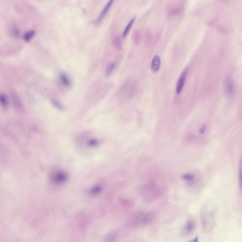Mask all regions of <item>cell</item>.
Listing matches in <instances>:
<instances>
[{
    "label": "cell",
    "instance_id": "obj_1",
    "mask_svg": "<svg viewBox=\"0 0 242 242\" xmlns=\"http://www.w3.org/2000/svg\"><path fill=\"white\" fill-rule=\"evenodd\" d=\"M200 219L203 230L206 233L212 232L216 223V211L214 208L209 204H205L201 209Z\"/></svg>",
    "mask_w": 242,
    "mask_h": 242
},
{
    "label": "cell",
    "instance_id": "obj_2",
    "mask_svg": "<svg viewBox=\"0 0 242 242\" xmlns=\"http://www.w3.org/2000/svg\"><path fill=\"white\" fill-rule=\"evenodd\" d=\"M162 187L155 180H150L143 188V195L144 199L149 203L157 200L161 196Z\"/></svg>",
    "mask_w": 242,
    "mask_h": 242
},
{
    "label": "cell",
    "instance_id": "obj_3",
    "mask_svg": "<svg viewBox=\"0 0 242 242\" xmlns=\"http://www.w3.org/2000/svg\"><path fill=\"white\" fill-rule=\"evenodd\" d=\"M155 220L154 214L151 212H140L134 215L132 219V226L134 228L147 227L152 224Z\"/></svg>",
    "mask_w": 242,
    "mask_h": 242
},
{
    "label": "cell",
    "instance_id": "obj_4",
    "mask_svg": "<svg viewBox=\"0 0 242 242\" xmlns=\"http://www.w3.org/2000/svg\"><path fill=\"white\" fill-rule=\"evenodd\" d=\"M188 68L186 67L183 70L179 76V79L176 83V88L175 91L177 94L179 95L182 92L184 83H185V79L187 77V73H188Z\"/></svg>",
    "mask_w": 242,
    "mask_h": 242
},
{
    "label": "cell",
    "instance_id": "obj_5",
    "mask_svg": "<svg viewBox=\"0 0 242 242\" xmlns=\"http://www.w3.org/2000/svg\"><path fill=\"white\" fill-rule=\"evenodd\" d=\"M114 1L115 0H109V2L107 3L96 21V23L99 24L102 22L104 18L107 14V13H108V11L110 10Z\"/></svg>",
    "mask_w": 242,
    "mask_h": 242
},
{
    "label": "cell",
    "instance_id": "obj_6",
    "mask_svg": "<svg viewBox=\"0 0 242 242\" xmlns=\"http://www.w3.org/2000/svg\"><path fill=\"white\" fill-rule=\"evenodd\" d=\"M195 228L196 224L194 221L192 220H188L184 226L183 231L185 235H190L193 233L195 230Z\"/></svg>",
    "mask_w": 242,
    "mask_h": 242
},
{
    "label": "cell",
    "instance_id": "obj_7",
    "mask_svg": "<svg viewBox=\"0 0 242 242\" xmlns=\"http://www.w3.org/2000/svg\"><path fill=\"white\" fill-rule=\"evenodd\" d=\"M182 178L186 182L188 185H194L197 182V177L193 173H186L182 176Z\"/></svg>",
    "mask_w": 242,
    "mask_h": 242
},
{
    "label": "cell",
    "instance_id": "obj_8",
    "mask_svg": "<svg viewBox=\"0 0 242 242\" xmlns=\"http://www.w3.org/2000/svg\"><path fill=\"white\" fill-rule=\"evenodd\" d=\"M59 79L60 83L65 88H69L72 85L71 80L67 74L64 72L60 73L59 76Z\"/></svg>",
    "mask_w": 242,
    "mask_h": 242
},
{
    "label": "cell",
    "instance_id": "obj_9",
    "mask_svg": "<svg viewBox=\"0 0 242 242\" xmlns=\"http://www.w3.org/2000/svg\"><path fill=\"white\" fill-rule=\"evenodd\" d=\"M161 66V59L159 56L155 55L153 58L151 63V68L152 71L154 73L158 72Z\"/></svg>",
    "mask_w": 242,
    "mask_h": 242
},
{
    "label": "cell",
    "instance_id": "obj_10",
    "mask_svg": "<svg viewBox=\"0 0 242 242\" xmlns=\"http://www.w3.org/2000/svg\"><path fill=\"white\" fill-rule=\"evenodd\" d=\"M225 91L227 95H230L234 91V84L231 79L228 78L226 79L224 83Z\"/></svg>",
    "mask_w": 242,
    "mask_h": 242
},
{
    "label": "cell",
    "instance_id": "obj_11",
    "mask_svg": "<svg viewBox=\"0 0 242 242\" xmlns=\"http://www.w3.org/2000/svg\"><path fill=\"white\" fill-rule=\"evenodd\" d=\"M115 63L114 61H109L107 64L106 69V75L107 77H109L112 75V72L114 71V69L115 68Z\"/></svg>",
    "mask_w": 242,
    "mask_h": 242
},
{
    "label": "cell",
    "instance_id": "obj_12",
    "mask_svg": "<svg viewBox=\"0 0 242 242\" xmlns=\"http://www.w3.org/2000/svg\"><path fill=\"white\" fill-rule=\"evenodd\" d=\"M135 19L136 17H133V18L127 24V25L126 26L125 29H124V31H123V38H125V37L127 36V35L128 34L130 30L131 29V27H132L133 25L134 24V22L135 21Z\"/></svg>",
    "mask_w": 242,
    "mask_h": 242
},
{
    "label": "cell",
    "instance_id": "obj_13",
    "mask_svg": "<svg viewBox=\"0 0 242 242\" xmlns=\"http://www.w3.org/2000/svg\"><path fill=\"white\" fill-rule=\"evenodd\" d=\"M0 105L3 108H7L8 106L7 98L2 93H0Z\"/></svg>",
    "mask_w": 242,
    "mask_h": 242
},
{
    "label": "cell",
    "instance_id": "obj_14",
    "mask_svg": "<svg viewBox=\"0 0 242 242\" xmlns=\"http://www.w3.org/2000/svg\"><path fill=\"white\" fill-rule=\"evenodd\" d=\"M35 31L34 30L29 31L25 34L24 36V39L25 41L26 42H29L33 38L34 36L35 35Z\"/></svg>",
    "mask_w": 242,
    "mask_h": 242
},
{
    "label": "cell",
    "instance_id": "obj_15",
    "mask_svg": "<svg viewBox=\"0 0 242 242\" xmlns=\"http://www.w3.org/2000/svg\"><path fill=\"white\" fill-rule=\"evenodd\" d=\"M52 103L54 107H56L57 109L61 111H63L64 110V107L63 106L62 104L60 103L59 101H58L57 100L54 99L52 101Z\"/></svg>",
    "mask_w": 242,
    "mask_h": 242
},
{
    "label": "cell",
    "instance_id": "obj_16",
    "mask_svg": "<svg viewBox=\"0 0 242 242\" xmlns=\"http://www.w3.org/2000/svg\"><path fill=\"white\" fill-rule=\"evenodd\" d=\"M238 182H239L240 188L241 189V183H242V163L240 161V165H239V168H238Z\"/></svg>",
    "mask_w": 242,
    "mask_h": 242
},
{
    "label": "cell",
    "instance_id": "obj_17",
    "mask_svg": "<svg viewBox=\"0 0 242 242\" xmlns=\"http://www.w3.org/2000/svg\"><path fill=\"white\" fill-rule=\"evenodd\" d=\"M113 42H114V46H115V47L119 49L120 47L121 46V40H120V38L118 37H115L114 38Z\"/></svg>",
    "mask_w": 242,
    "mask_h": 242
},
{
    "label": "cell",
    "instance_id": "obj_18",
    "mask_svg": "<svg viewBox=\"0 0 242 242\" xmlns=\"http://www.w3.org/2000/svg\"><path fill=\"white\" fill-rule=\"evenodd\" d=\"M206 130V127L204 125L203 126V127H201V128H200V133H203Z\"/></svg>",
    "mask_w": 242,
    "mask_h": 242
}]
</instances>
